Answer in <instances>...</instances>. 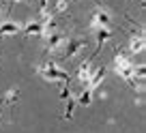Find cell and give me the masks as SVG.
I'll return each mask as SVG.
<instances>
[{"instance_id":"cell-1","label":"cell","mask_w":146,"mask_h":133,"mask_svg":"<svg viewBox=\"0 0 146 133\" xmlns=\"http://www.w3.org/2000/svg\"><path fill=\"white\" fill-rule=\"evenodd\" d=\"M114 64H116V73H118L123 79L131 82V79H133V69H135L131 60H129L127 56L118 54V56H116V60H114Z\"/></svg>"},{"instance_id":"cell-2","label":"cell","mask_w":146,"mask_h":133,"mask_svg":"<svg viewBox=\"0 0 146 133\" xmlns=\"http://www.w3.org/2000/svg\"><path fill=\"white\" fill-rule=\"evenodd\" d=\"M39 73H41L47 82H69V75L64 73L62 69H58L56 64H52V62L50 64H43Z\"/></svg>"},{"instance_id":"cell-3","label":"cell","mask_w":146,"mask_h":133,"mask_svg":"<svg viewBox=\"0 0 146 133\" xmlns=\"http://www.w3.org/2000/svg\"><path fill=\"white\" fill-rule=\"evenodd\" d=\"M47 50L50 52H58L60 47L64 45V37L60 34V32H52V34H47Z\"/></svg>"},{"instance_id":"cell-4","label":"cell","mask_w":146,"mask_h":133,"mask_svg":"<svg viewBox=\"0 0 146 133\" xmlns=\"http://www.w3.org/2000/svg\"><path fill=\"white\" fill-rule=\"evenodd\" d=\"M92 71H95V69H90V60L82 62V64H80V69H78V82H82L84 86H88V82H90V75H92Z\"/></svg>"},{"instance_id":"cell-5","label":"cell","mask_w":146,"mask_h":133,"mask_svg":"<svg viewBox=\"0 0 146 133\" xmlns=\"http://www.w3.org/2000/svg\"><path fill=\"white\" fill-rule=\"evenodd\" d=\"M24 32H26L28 37H43V24L39 22V19H35V22H28L26 28H24Z\"/></svg>"},{"instance_id":"cell-6","label":"cell","mask_w":146,"mask_h":133,"mask_svg":"<svg viewBox=\"0 0 146 133\" xmlns=\"http://www.w3.org/2000/svg\"><path fill=\"white\" fill-rule=\"evenodd\" d=\"M17 97H19V88H9V90L2 95V99H0V105H13L15 101H17Z\"/></svg>"},{"instance_id":"cell-7","label":"cell","mask_w":146,"mask_h":133,"mask_svg":"<svg viewBox=\"0 0 146 133\" xmlns=\"http://www.w3.org/2000/svg\"><path fill=\"white\" fill-rule=\"evenodd\" d=\"M22 30L17 22H2L0 24V37H7V34H17Z\"/></svg>"},{"instance_id":"cell-8","label":"cell","mask_w":146,"mask_h":133,"mask_svg":"<svg viewBox=\"0 0 146 133\" xmlns=\"http://www.w3.org/2000/svg\"><path fill=\"white\" fill-rule=\"evenodd\" d=\"M110 24V13L105 9H99L95 15V22H92V26H99V28H105Z\"/></svg>"},{"instance_id":"cell-9","label":"cell","mask_w":146,"mask_h":133,"mask_svg":"<svg viewBox=\"0 0 146 133\" xmlns=\"http://www.w3.org/2000/svg\"><path fill=\"white\" fill-rule=\"evenodd\" d=\"M90 103H92V90L90 88H84V90L80 92V97H78V105L86 107V105H90Z\"/></svg>"},{"instance_id":"cell-10","label":"cell","mask_w":146,"mask_h":133,"mask_svg":"<svg viewBox=\"0 0 146 133\" xmlns=\"http://www.w3.org/2000/svg\"><path fill=\"white\" fill-rule=\"evenodd\" d=\"M129 47H131L133 54H142V52H144V37H133Z\"/></svg>"},{"instance_id":"cell-11","label":"cell","mask_w":146,"mask_h":133,"mask_svg":"<svg viewBox=\"0 0 146 133\" xmlns=\"http://www.w3.org/2000/svg\"><path fill=\"white\" fill-rule=\"evenodd\" d=\"M110 37H112V32H110L108 28H99V32H97V43L101 45V43H105Z\"/></svg>"},{"instance_id":"cell-12","label":"cell","mask_w":146,"mask_h":133,"mask_svg":"<svg viewBox=\"0 0 146 133\" xmlns=\"http://www.w3.org/2000/svg\"><path fill=\"white\" fill-rule=\"evenodd\" d=\"M67 9V0H58L56 2V11H64Z\"/></svg>"},{"instance_id":"cell-13","label":"cell","mask_w":146,"mask_h":133,"mask_svg":"<svg viewBox=\"0 0 146 133\" xmlns=\"http://www.w3.org/2000/svg\"><path fill=\"white\" fill-rule=\"evenodd\" d=\"M13 5H22V2H26V0H11Z\"/></svg>"},{"instance_id":"cell-14","label":"cell","mask_w":146,"mask_h":133,"mask_svg":"<svg viewBox=\"0 0 146 133\" xmlns=\"http://www.w3.org/2000/svg\"><path fill=\"white\" fill-rule=\"evenodd\" d=\"M0 24H2V15H0Z\"/></svg>"}]
</instances>
